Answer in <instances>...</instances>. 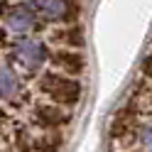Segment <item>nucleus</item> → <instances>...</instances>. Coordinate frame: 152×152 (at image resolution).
<instances>
[{"label": "nucleus", "instance_id": "nucleus-1", "mask_svg": "<svg viewBox=\"0 0 152 152\" xmlns=\"http://www.w3.org/2000/svg\"><path fill=\"white\" fill-rule=\"evenodd\" d=\"M34 93L49 103L74 110L83 98V83H81V79L59 74L54 69H44L34 79Z\"/></svg>", "mask_w": 152, "mask_h": 152}, {"label": "nucleus", "instance_id": "nucleus-2", "mask_svg": "<svg viewBox=\"0 0 152 152\" xmlns=\"http://www.w3.org/2000/svg\"><path fill=\"white\" fill-rule=\"evenodd\" d=\"M49 44H44L42 39H34V37H20L12 47H10V64L15 69L25 71L27 76L37 79L44 66L49 64Z\"/></svg>", "mask_w": 152, "mask_h": 152}, {"label": "nucleus", "instance_id": "nucleus-3", "mask_svg": "<svg viewBox=\"0 0 152 152\" xmlns=\"http://www.w3.org/2000/svg\"><path fill=\"white\" fill-rule=\"evenodd\" d=\"M71 110L69 108H61L56 103H49V101H34L30 108H27V123L37 130H66L71 125Z\"/></svg>", "mask_w": 152, "mask_h": 152}, {"label": "nucleus", "instance_id": "nucleus-4", "mask_svg": "<svg viewBox=\"0 0 152 152\" xmlns=\"http://www.w3.org/2000/svg\"><path fill=\"white\" fill-rule=\"evenodd\" d=\"M25 5L44 22L71 25L81 12V5L76 0H25Z\"/></svg>", "mask_w": 152, "mask_h": 152}, {"label": "nucleus", "instance_id": "nucleus-5", "mask_svg": "<svg viewBox=\"0 0 152 152\" xmlns=\"http://www.w3.org/2000/svg\"><path fill=\"white\" fill-rule=\"evenodd\" d=\"M32 96H27V88L20 79V71L12 64H0V101H5L15 110H27V101Z\"/></svg>", "mask_w": 152, "mask_h": 152}, {"label": "nucleus", "instance_id": "nucleus-6", "mask_svg": "<svg viewBox=\"0 0 152 152\" xmlns=\"http://www.w3.org/2000/svg\"><path fill=\"white\" fill-rule=\"evenodd\" d=\"M49 66L54 71H59V74L81 79L86 74V69H88V59L79 49H52L49 52Z\"/></svg>", "mask_w": 152, "mask_h": 152}, {"label": "nucleus", "instance_id": "nucleus-7", "mask_svg": "<svg viewBox=\"0 0 152 152\" xmlns=\"http://www.w3.org/2000/svg\"><path fill=\"white\" fill-rule=\"evenodd\" d=\"M3 20H5V30L7 32H10V34H20V37L32 34L37 27H39V17H37L25 3L12 5L10 12H7Z\"/></svg>", "mask_w": 152, "mask_h": 152}, {"label": "nucleus", "instance_id": "nucleus-8", "mask_svg": "<svg viewBox=\"0 0 152 152\" xmlns=\"http://www.w3.org/2000/svg\"><path fill=\"white\" fill-rule=\"evenodd\" d=\"M49 44L54 49H83L86 47V32L79 22L59 25L49 30Z\"/></svg>", "mask_w": 152, "mask_h": 152}, {"label": "nucleus", "instance_id": "nucleus-9", "mask_svg": "<svg viewBox=\"0 0 152 152\" xmlns=\"http://www.w3.org/2000/svg\"><path fill=\"white\" fill-rule=\"evenodd\" d=\"M64 150V132L61 130H37L32 140V152H61Z\"/></svg>", "mask_w": 152, "mask_h": 152}, {"label": "nucleus", "instance_id": "nucleus-10", "mask_svg": "<svg viewBox=\"0 0 152 152\" xmlns=\"http://www.w3.org/2000/svg\"><path fill=\"white\" fill-rule=\"evenodd\" d=\"M135 150H140V152H152V118L140 120V125H137V140H135Z\"/></svg>", "mask_w": 152, "mask_h": 152}, {"label": "nucleus", "instance_id": "nucleus-11", "mask_svg": "<svg viewBox=\"0 0 152 152\" xmlns=\"http://www.w3.org/2000/svg\"><path fill=\"white\" fill-rule=\"evenodd\" d=\"M140 76L152 83V52H147L145 56H142V61H140Z\"/></svg>", "mask_w": 152, "mask_h": 152}, {"label": "nucleus", "instance_id": "nucleus-12", "mask_svg": "<svg viewBox=\"0 0 152 152\" xmlns=\"http://www.w3.org/2000/svg\"><path fill=\"white\" fill-rule=\"evenodd\" d=\"M7 42H10V32L5 27H0V47H7Z\"/></svg>", "mask_w": 152, "mask_h": 152}, {"label": "nucleus", "instance_id": "nucleus-13", "mask_svg": "<svg viewBox=\"0 0 152 152\" xmlns=\"http://www.w3.org/2000/svg\"><path fill=\"white\" fill-rule=\"evenodd\" d=\"M10 7H12V5L7 3V0H0V17H5L7 12H10Z\"/></svg>", "mask_w": 152, "mask_h": 152}, {"label": "nucleus", "instance_id": "nucleus-14", "mask_svg": "<svg viewBox=\"0 0 152 152\" xmlns=\"http://www.w3.org/2000/svg\"><path fill=\"white\" fill-rule=\"evenodd\" d=\"M7 123H10V115H7V113H5L3 108H0V128H5Z\"/></svg>", "mask_w": 152, "mask_h": 152}, {"label": "nucleus", "instance_id": "nucleus-15", "mask_svg": "<svg viewBox=\"0 0 152 152\" xmlns=\"http://www.w3.org/2000/svg\"><path fill=\"white\" fill-rule=\"evenodd\" d=\"M7 152H15V150H7Z\"/></svg>", "mask_w": 152, "mask_h": 152}]
</instances>
